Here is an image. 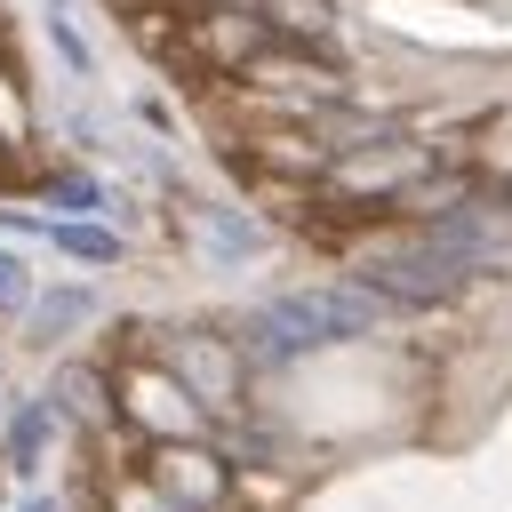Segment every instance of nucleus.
I'll list each match as a JSON object with an SVG mask.
<instances>
[{"label": "nucleus", "mask_w": 512, "mask_h": 512, "mask_svg": "<svg viewBox=\"0 0 512 512\" xmlns=\"http://www.w3.org/2000/svg\"><path fill=\"white\" fill-rule=\"evenodd\" d=\"M160 368L200 400V416H208L216 432L240 424V416H256V392H248L256 368L240 360V344L224 336V320H216V328H208V320H200V328H160Z\"/></svg>", "instance_id": "nucleus-1"}, {"label": "nucleus", "mask_w": 512, "mask_h": 512, "mask_svg": "<svg viewBox=\"0 0 512 512\" xmlns=\"http://www.w3.org/2000/svg\"><path fill=\"white\" fill-rule=\"evenodd\" d=\"M112 392H120V424L144 432L152 448H160V440H216V424L200 416V400H192L160 360H128V368H112Z\"/></svg>", "instance_id": "nucleus-2"}, {"label": "nucleus", "mask_w": 512, "mask_h": 512, "mask_svg": "<svg viewBox=\"0 0 512 512\" xmlns=\"http://www.w3.org/2000/svg\"><path fill=\"white\" fill-rule=\"evenodd\" d=\"M144 480L168 488L184 512H224L232 504V456L216 440H160L144 456Z\"/></svg>", "instance_id": "nucleus-3"}, {"label": "nucleus", "mask_w": 512, "mask_h": 512, "mask_svg": "<svg viewBox=\"0 0 512 512\" xmlns=\"http://www.w3.org/2000/svg\"><path fill=\"white\" fill-rule=\"evenodd\" d=\"M48 408L80 432V440H96V432H112L120 424V392H112V368L104 360H64L56 376H48Z\"/></svg>", "instance_id": "nucleus-4"}, {"label": "nucleus", "mask_w": 512, "mask_h": 512, "mask_svg": "<svg viewBox=\"0 0 512 512\" xmlns=\"http://www.w3.org/2000/svg\"><path fill=\"white\" fill-rule=\"evenodd\" d=\"M56 432H64V416H56V408H48V392H40V400H16V408H8L0 448H8V464H16V472H40Z\"/></svg>", "instance_id": "nucleus-5"}, {"label": "nucleus", "mask_w": 512, "mask_h": 512, "mask_svg": "<svg viewBox=\"0 0 512 512\" xmlns=\"http://www.w3.org/2000/svg\"><path fill=\"white\" fill-rule=\"evenodd\" d=\"M288 496H296L288 472H272V464H232V504H248V512H280Z\"/></svg>", "instance_id": "nucleus-6"}, {"label": "nucleus", "mask_w": 512, "mask_h": 512, "mask_svg": "<svg viewBox=\"0 0 512 512\" xmlns=\"http://www.w3.org/2000/svg\"><path fill=\"white\" fill-rule=\"evenodd\" d=\"M88 312H96V296H88V288H56V296H40V312H32V336H40V344H56V336H72Z\"/></svg>", "instance_id": "nucleus-7"}, {"label": "nucleus", "mask_w": 512, "mask_h": 512, "mask_svg": "<svg viewBox=\"0 0 512 512\" xmlns=\"http://www.w3.org/2000/svg\"><path fill=\"white\" fill-rule=\"evenodd\" d=\"M112 512H184V504H176L168 488H152V480L136 472V480H112Z\"/></svg>", "instance_id": "nucleus-8"}, {"label": "nucleus", "mask_w": 512, "mask_h": 512, "mask_svg": "<svg viewBox=\"0 0 512 512\" xmlns=\"http://www.w3.org/2000/svg\"><path fill=\"white\" fill-rule=\"evenodd\" d=\"M56 248H72V256H96V264H112V256H120V248H112L104 232H72V224L56 232Z\"/></svg>", "instance_id": "nucleus-9"}, {"label": "nucleus", "mask_w": 512, "mask_h": 512, "mask_svg": "<svg viewBox=\"0 0 512 512\" xmlns=\"http://www.w3.org/2000/svg\"><path fill=\"white\" fill-rule=\"evenodd\" d=\"M24 296H32L24 264H16V256H0V312H24Z\"/></svg>", "instance_id": "nucleus-10"}, {"label": "nucleus", "mask_w": 512, "mask_h": 512, "mask_svg": "<svg viewBox=\"0 0 512 512\" xmlns=\"http://www.w3.org/2000/svg\"><path fill=\"white\" fill-rule=\"evenodd\" d=\"M8 512H72L64 496H24V504H8Z\"/></svg>", "instance_id": "nucleus-11"}, {"label": "nucleus", "mask_w": 512, "mask_h": 512, "mask_svg": "<svg viewBox=\"0 0 512 512\" xmlns=\"http://www.w3.org/2000/svg\"><path fill=\"white\" fill-rule=\"evenodd\" d=\"M0 512H8V496H0Z\"/></svg>", "instance_id": "nucleus-12"}]
</instances>
